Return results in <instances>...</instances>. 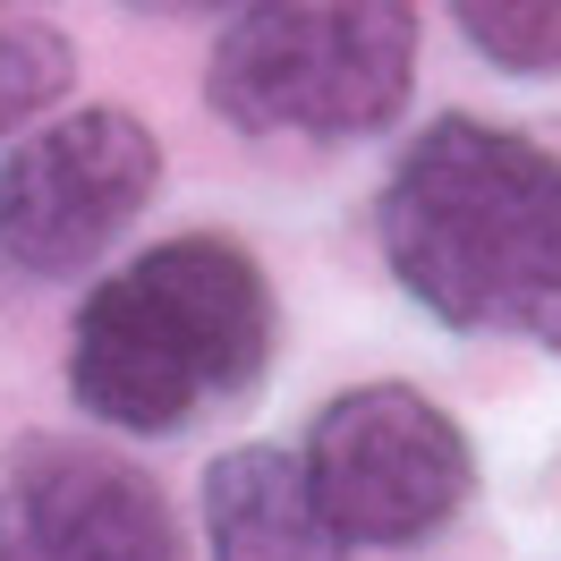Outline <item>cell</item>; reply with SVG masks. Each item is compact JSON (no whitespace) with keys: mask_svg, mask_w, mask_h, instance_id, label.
Segmentation results:
<instances>
[{"mask_svg":"<svg viewBox=\"0 0 561 561\" xmlns=\"http://www.w3.org/2000/svg\"><path fill=\"white\" fill-rule=\"evenodd\" d=\"M280 307L264 264L221 230L145 247L85 289L69 323V400L111 434H179L264 383Z\"/></svg>","mask_w":561,"mask_h":561,"instance_id":"obj_2","label":"cell"},{"mask_svg":"<svg viewBox=\"0 0 561 561\" xmlns=\"http://www.w3.org/2000/svg\"><path fill=\"white\" fill-rule=\"evenodd\" d=\"M451 26L502 77H561V0H459Z\"/></svg>","mask_w":561,"mask_h":561,"instance_id":"obj_8","label":"cell"},{"mask_svg":"<svg viewBox=\"0 0 561 561\" xmlns=\"http://www.w3.org/2000/svg\"><path fill=\"white\" fill-rule=\"evenodd\" d=\"M77 85V43L51 18H0V137Z\"/></svg>","mask_w":561,"mask_h":561,"instance_id":"obj_9","label":"cell"},{"mask_svg":"<svg viewBox=\"0 0 561 561\" xmlns=\"http://www.w3.org/2000/svg\"><path fill=\"white\" fill-rule=\"evenodd\" d=\"M162 187V137L137 111H60L0 153V255L35 280L85 273Z\"/></svg>","mask_w":561,"mask_h":561,"instance_id":"obj_5","label":"cell"},{"mask_svg":"<svg viewBox=\"0 0 561 561\" xmlns=\"http://www.w3.org/2000/svg\"><path fill=\"white\" fill-rule=\"evenodd\" d=\"M0 561H187V545L128 451L18 434L0 451Z\"/></svg>","mask_w":561,"mask_h":561,"instance_id":"obj_6","label":"cell"},{"mask_svg":"<svg viewBox=\"0 0 561 561\" xmlns=\"http://www.w3.org/2000/svg\"><path fill=\"white\" fill-rule=\"evenodd\" d=\"M417 85V9L391 0H264L239 9L205 60V103L239 137L350 145L400 119Z\"/></svg>","mask_w":561,"mask_h":561,"instance_id":"obj_3","label":"cell"},{"mask_svg":"<svg viewBox=\"0 0 561 561\" xmlns=\"http://www.w3.org/2000/svg\"><path fill=\"white\" fill-rule=\"evenodd\" d=\"M375 239L443 332L561 350V153L485 119H434L391 162Z\"/></svg>","mask_w":561,"mask_h":561,"instance_id":"obj_1","label":"cell"},{"mask_svg":"<svg viewBox=\"0 0 561 561\" xmlns=\"http://www.w3.org/2000/svg\"><path fill=\"white\" fill-rule=\"evenodd\" d=\"M307 485L341 545H425L468 511L477 451L425 391L357 383L307 434Z\"/></svg>","mask_w":561,"mask_h":561,"instance_id":"obj_4","label":"cell"},{"mask_svg":"<svg viewBox=\"0 0 561 561\" xmlns=\"http://www.w3.org/2000/svg\"><path fill=\"white\" fill-rule=\"evenodd\" d=\"M205 545L213 561H341L350 553L323 519L316 485H307V451H273V443H239L205 468Z\"/></svg>","mask_w":561,"mask_h":561,"instance_id":"obj_7","label":"cell"}]
</instances>
